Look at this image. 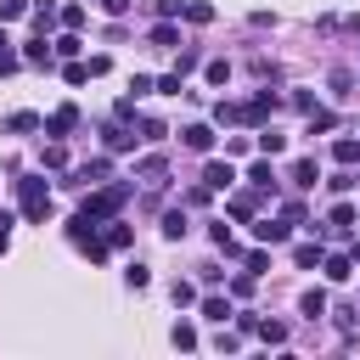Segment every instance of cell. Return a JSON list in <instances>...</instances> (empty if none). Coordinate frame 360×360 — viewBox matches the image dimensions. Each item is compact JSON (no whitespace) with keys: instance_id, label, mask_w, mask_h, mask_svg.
Listing matches in <instances>:
<instances>
[{"instance_id":"obj_1","label":"cell","mask_w":360,"mask_h":360,"mask_svg":"<svg viewBox=\"0 0 360 360\" xmlns=\"http://www.w3.org/2000/svg\"><path fill=\"white\" fill-rule=\"evenodd\" d=\"M124 202H129V180H101V186L79 202V214H84V219H112Z\"/></svg>"},{"instance_id":"obj_2","label":"cell","mask_w":360,"mask_h":360,"mask_svg":"<svg viewBox=\"0 0 360 360\" xmlns=\"http://www.w3.org/2000/svg\"><path fill=\"white\" fill-rule=\"evenodd\" d=\"M17 202H22V219H28V225H45V214H51V186H45L39 174H22V180H17Z\"/></svg>"},{"instance_id":"obj_3","label":"cell","mask_w":360,"mask_h":360,"mask_svg":"<svg viewBox=\"0 0 360 360\" xmlns=\"http://www.w3.org/2000/svg\"><path fill=\"white\" fill-rule=\"evenodd\" d=\"M68 242H73L79 253H90L96 264L112 253V248H107V236H101V219H84V214H73V219H68Z\"/></svg>"},{"instance_id":"obj_4","label":"cell","mask_w":360,"mask_h":360,"mask_svg":"<svg viewBox=\"0 0 360 360\" xmlns=\"http://www.w3.org/2000/svg\"><path fill=\"white\" fill-rule=\"evenodd\" d=\"M276 107H281V96H276V90H259L253 101H242V124H253V129H259V124H264Z\"/></svg>"},{"instance_id":"obj_5","label":"cell","mask_w":360,"mask_h":360,"mask_svg":"<svg viewBox=\"0 0 360 360\" xmlns=\"http://www.w3.org/2000/svg\"><path fill=\"white\" fill-rule=\"evenodd\" d=\"M135 141H141V135H135V129H129L124 118L101 124V146H107V152H135Z\"/></svg>"},{"instance_id":"obj_6","label":"cell","mask_w":360,"mask_h":360,"mask_svg":"<svg viewBox=\"0 0 360 360\" xmlns=\"http://www.w3.org/2000/svg\"><path fill=\"white\" fill-rule=\"evenodd\" d=\"M101 180H112V163H107V158H90V163H79L62 186H101Z\"/></svg>"},{"instance_id":"obj_7","label":"cell","mask_w":360,"mask_h":360,"mask_svg":"<svg viewBox=\"0 0 360 360\" xmlns=\"http://www.w3.org/2000/svg\"><path fill=\"white\" fill-rule=\"evenodd\" d=\"M73 129H79V107H73V101H62V107H56V112L45 118V135H56V141H68Z\"/></svg>"},{"instance_id":"obj_8","label":"cell","mask_w":360,"mask_h":360,"mask_svg":"<svg viewBox=\"0 0 360 360\" xmlns=\"http://www.w3.org/2000/svg\"><path fill=\"white\" fill-rule=\"evenodd\" d=\"M22 62H28V68H45V73H51V68H56V45H51V39L39 34V39H28V45H22Z\"/></svg>"},{"instance_id":"obj_9","label":"cell","mask_w":360,"mask_h":360,"mask_svg":"<svg viewBox=\"0 0 360 360\" xmlns=\"http://www.w3.org/2000/svg\"><path fill=\"white\" fill-rule=\"evenodd\" d=\"M135 180H146V186H163V180H169V158H163V152H146V158L135 163Z\"/></svg>"},{"instance_id":"obj_10","label":"cell","mask_w":360,"mask_h":360,"mask_svg":"<svg viewBox=\"0 0 360 360\" xmlns=\"http://www.w3.org/2000/svg\"><path fill=\"white\" fill-rule=\"evenodd\" d=\"M259 197H264L259 186H248V191H231V197H225V214H231V219H253V208H259Z\"/></svg>"},{"instance_id":"obj_11","label":"cell","mask_w":360,"mask_h":360,"mask_svg":"<svg viewBox=\"0 0 360 360\" xmlns=\"http://www.w3.org/2000/svg\"><path fill=\"white\" fill-rule=\"evenodd\" d=\"M146 39H152L158 51H180V28H174V17H158V22L146 28Z\"/></svg>"},{"instance_id":"obj_12","label":"cell","mask_w":360,"mask_h":360,"mask_svg":"<svg viewBox=\"0 0 360 360\" xmlns=\"http://www.w3.org/2000/svg\"><path fill=\"white\" fill-rule=\"evenodd\" d=\"M292 236V225L287 219H253V242H270V248H281Z\"/></svg>"},{"instance_id":"obj_13","label":"cell","mask_w":360,"mask_h":360,"mask_svg":"<svg viewBox=\"0 0 360 360\" xmlns=\"http://www.w3.org/2000/svg\"><path fill=\"white\" fill-rule=\"evenodd\" d=\"M202 186H208V191H231V186H236V169H231V163H202Z\"/></svg>"},{"instance_id":"obj_14","label":"cell","mask_w":360,"mask_h":360,"mask_svg":"<svg viewBox=\"0 0 360 360\" xmlns=\"http://www.w3.org/2000/svg\"><path fill=\"white\" fill-rule=\"evenodd\" d=\"M180 141H186V152H214V129L208 124H186Z\"/></svg>"},{"instance_id":"obj_15","label":"cell","mask_w":360,"mask_h":360,"mask_svg":"<svg viewBox=\"0 0 360 360\" xmlns=\"http://www.w3.org/2000/svg\"><path fill=\"white\" fill-rule=\"evenodd\" d=\"M321 270H326V281H349L354 276V253H326Z\"/></svg>"},{"instance_id":"obj_16","label":"cell","mask_w":360,"mask_h":360,"mask_svg":"<svg viewBox=\"0 0 360 360\" xmlns=\"http://www.w3.org/2000/svg\"><path fill=\"white\" fill-rule=\"evenodd\" d=\"M326 231H332V236H349V231H354V202H338V208L326 214Z\"/></svg>"},{"instance_id":"obj_17","label":"cell","mask_w":360,"mask_h":360,"mask_svg":"<svg viewBox=\"0 0 360 360\" xmlns=\"http://www.w3.org/2000/svg\"><path fill=\"white\" fill-rule=\"evenodd\" d=\"M321 259H326L321 242H298V248H292V264H298V270H321Z\"/></svg>"},{"instance_id":"obj_18","label":"cell","mask_w":360,"mask_h":360,"mask_svg":"<svg viewBox=\"0 0 360 360\" xmlns=\"http://www.w3.org/2000/svg\"><path fill=\"white\" fill-rule=\"evenodd\" d=\"M253 146H259L264 158H276V152H287V135H276L270 124H259V135H253Z\"/></svg>"},{"instance_id":"obj_19","label":"cell","mask_w":360,"mask_h":360,"mask_svg":"<svg viewBox=\"0 0 360 360\" xmlns=\"http://www.w3.org/2000/svg\"><path fill=\"white\" fill-rule=\"evenodd\" d=\"M129 242H135V225H124V219L112 214V219H107V248L118 253V248H129Z\"/></svg>"},{"instance_id":"obj_20","label":"cell","mask_w":360,"mask_h":360,"mask_svg":"<svg viewBox=\"0 0 360 360\" xmlns=\"http://www.w3.org/2000/svg\"><path fill=\"white\" fill-rule=\"evenodd\" d=\"M287 338H292V326H287V321H259V343H270V349H281Z\"/></svg>"},{"instance_id":"obj_21","label":"cell","mask_w":360,"mask_h":360,"mask_svg":"<svg viewBox=\"0 0 360 360\" xmlns=\"http://www.w3.org/2000/svg\"><path fill=\"white\" fill-rule=\"evenodd\" d=\"M332 158H338L343 169H354V163H360V141H354V135H338V141H332Z\"/></svg>"},{"instance_id":"obj_22","label":"cell","mask_w":360,"mask_h":360,"mask_svg":"<svg viewBox=\"0 0 360 360\" xmlns=\"http://www.w3.org/2000/svg\"><path fill=\"white\" fill-rule=\"evenodd\" d=\"M6 129H11V135H34V129H45V118H39V112H11Z\"/></svg>"},{"instance_id":"obj_23","label":"cell","mask_w":360,"mask_h":360,"mask_svg":"<svg viewBox=\"0 0 360 360\" xmlns=\"http://www.w3.org/2000/svg\"><path fill=\"white\" fill-rule=\"evenodd\" d=\"M248 186H259V191L276 197V174H270V163H248Z\"/></svg>"},{"instance_id":"obj_24","label":"cell","mask_w":360,"mask_h":360,"mask_svg":"<svg viewBox=\"0 0 360 360\" xmlns=\"http://www.w3.org/2000/svg\"><path fill=\"white\" fill-rule=\"evenodd\" d=\"M186 236V208H169L163 214V242H180Z\"/></svg>"},{"instance_id":"obj_25","label":"cell","mask_w":360,"mask_h":360,"mask_svg":"<svg viewBox=\"0 0 360 360\" xmlns=\"http://www.w3.org/2000/svg\"><path fill=\"white\" fill-rule=\"evenodd\" d=\"M298 309H304L309 321H321V315H326V292H321V287H309V292L298 298Z\"/></svg>"},{"instance_id":"obj_26","label":"cell","mask_w":360,"mask_h":360,"mask_svg":"<svg viewBox=\"0 0 360 360\" xmlns=\"http://www.w3.org/2000/svg\"><path fill=\"white\" fill-rule=\"evenodd\" d=\"M315 180H321L315 158H298V163H292V186H315Z\"/></svg>"},{"instance_id":"obj_27","label":"cell","mask_w":360,"mask_h":360,"mask_svg":"<svg viewBox=\"0 0 360 360\" xmlns=\"http://www.w3.org/2000/svg\"><path fill=\"white\" fill-rule=\"evenodd\" d=\"M202 315H208V321H231V298L208 292V298H202Z\"/></svg>"},{"instance_id":"obj_28","label":"cell","mask_w":360,"mask_h":360,"mask_svg":"<svg viewBox=\"0 0 360 360\" xmlns=\"http://www.w3.org/2000/svg\"><path fill=\"white\" fill-rule=\"evenodd\" d=\"M202 79H208V84H225V79H231V62H225V56L202 62Z\"/></svg>"},{"instance_id":"obj_29","label":"cell","mask_w":360,"mask_h":360,"mask_svg":"<svg viewBox=\"0 0 360 360\" xmlns=\"http://www.w3.org/2000/svg\"><path fill=\"white\" fill-rule=\"evenodd\" d=\"M354 84H360V79H354L349 68H332V96H354Z\"/></svg>"},{"instance_id":"obj_30","label":"cell","mask_w":360,"mask_h":360,"mask_svg":"<svg viewBox=\"0 0 360 360\" xmlns=\"http://www.w3.org/2000/svg\"><path fill=\"white\" fill-rule=\"evenodd\" d=\"M62 79H68V84H84V79H90V62H79V56L62 62Z\"/></svg>"},{"instance_id":"obj_31","label":"cell","mask_w":360,"mask_h":360,"mask_svg":"<svg viewBox=\"0 0 360 360\" xmlns=\"http://www.w3.org/2000/svg\"><path fill=\"white\" fill-rule=\"evenodd\" d=\"M281 219H287V225H309V214H304V202H298V197H287V202H281Z\"/></svg>"},{"instance_id":"obj_32","label":"cell","mask_w":360,"mask_h":360,"mask_svg":"<svg viewBox=\"0 0 360 360\" xmlns=\"http://www.w3.org/2000/svg\"><path fill=\"white\" fill-rule=\"evenodd\" d=\"M124 281H129V287H135V292H141V287H152V270H146V264H141V259H135V264H129V270H124Z\"/></svg>"},{"instance_id":"obj_33","label":"cell","mask_w":360,"mask_h":360,"mask_svg":"<svg viewBox=\"0 0 360 360\" xmlns=\"http://www.w3.org/2000/svg\"><path fill=\"white\" fill-rule=\"evenodd\" d=\"M186 17H191V22H214V6H208V0H186Z\"/></svg>"},{"instance_id":"obj_34","label":"cell","mask_w":360,"mask_h":360,"mask_svg":"<svg viewBox=\"0 0 360 360\" xmlns=\"http://www.w3.org/2000/svg\"><path fill=\"white\" fill-rule=\"evenodd\" d=\"M326 129H338V118H332V112H321V107H315V112H309V135H326Z\"/></svg>"},{"instance_id":"obj_35","label":"cell","mask_w":360,"mask_h":360,"mask_svg":"<svg viewBox=\"0 0 360 360\" xmlns=\"http://www.w3.org/2000/svg\"><path fill=\"white\" fill-rule=\"evenodd\" d=\"M163 135H169L163 118H141V141H163Z\"/></svg>"},{"instance_id":"obj_36","label":"cell","mask_w":360,"mask_h":360,"mask_svg":"<svg viewBox=\"0 0 360 360\" xmlns=\"http://www.w3.org/2000/svg\"><path fill=\"white\" fill-rule=\"evenodd\" d=\"M174 349H197V326H191V321L174 326Z\"/></svg>"},{"instance_id":"obj_37","label":"cell","mask_w":360,"mask_h":360,"mask_svg":"<svg viewBox=\"0 0 360 360\" xmlns=\"http://www.w3.org/2000/svg\"><path fill=\"white\" fill-rule=\"evenodd\" d=\"M22 11H34V6H28V0H0V22H17Z\"/></svg>"},{"instance_id":"obj_38","label":"cell","mask_w":360,"mask_h":360,"mask_svg":"<svg viewBox=\"0 0 360 360\" xmlns=\"http://www.w3.org/2000/svg\"><path fill=\"white\" fill-rule=\"evenodd\" d=\"M17 68H22V51H11V45L0 39V73H17Z\"/></svg>"},{"instance_id":"obj_39","label":"cell","mask_w":360,"mask_h":360,"mask_svg":"<svg viewBox=\"0 0 360 360\" xmlns=\"http://www.w3.org/2000/svg\"><path fill=\"white\" fill-rule=\"evenodd\" d=\"M158 90H163V96H180V90H186V73H163Z\"/></svg>"},{"instance_id":"obj_40","label":"cell","mask_w":360,"mask_h":360,"mask_svg":"<svg viewBox=\"0 0 360 360\" xmlns=\"http://www.w3.org/2000/svg\"><path fill=\"white\" fill-rule=\"evenodd\" d=\"M112 118L129 124V118H135V96H118V101H112ZM135 124H141V118H135Z\"/></svg>"},{"instance_id":"obj_41","label":"cell","mask_w":360,"mask_h":360,"mask_svg":"<svg viewBox=\"0 0 360 360\" xmlns=\"http://www.w3.org/2000/svg\"><path fill=\"white\" fill-rule=\"evenodd\" d=\"M214 124H242V107H231V101H219V107H214Z\"/></svg>"},{"instance_id":"obj_42","label":"cell","mask_w":360,"mask_h":360,"mask_svg":"<svg viewBox=\"0 0 360 360\" xmlns=\"http://www.w3.org/2000/svg\"><path fill=\"white\" fill-rule=\"evenodd\" d=\"M45 169H68V152H62V141H51V146H45Z\"/></svg>"},{"instance_id":"obj_43","label":"cell","mask_w":360,"mask_h":360,"mask_svg":"<svg viewBox=\"0 0 360 360\" xmlns=\"http://www.w3.org/2000/svg\"><path fill=\"white\" fill-rule=\"evenodd\" d=\"M191 68H197V51H191V45H180V56H174V73H191Z\"/></svg>"},{"instance_id":"obj_44","label":"cell","mask_w":360,"mask_h":360,"mask_svg":"<svg viewBox=\"0 0 360 360\" xmlns=\"http://www.w3.org/2000/svg\"><path fill=\"white\" fill-rule=\"evenodd\" d=\"M174 304H180V309L197 304V287H191V281H174Z\"/></svg>"},{"instance_id":"obj_45","label":"cell","mask_w":360,"mask_h":360,"mask_svg":"<svg viewBox=\"0 0 360 360\" xmlns=\"http://www.w3.org/2000/svg\"><path fill=\"white\" fill-rule=\"evenodd\" d=\"M84 22V6H62V28H79Z\"/></svg>"},{"instance_id":"obj_46","label":"cell","mask_w":360,"mask_h":360,"mask_svg":"<svg viewBox=\"0 0 360 360\" xmlns=\"http://www.w3.org/2000/svg\"><path fill=\"white\" fill-rule=\"evenodd\" d=\"M158 17H186V0H158Z\"/></svg>"},{"instance_id":"obj_47","label":"cell","mask_w":360,"mask_h":360,"mask_svg":"<svg viewBox=\"0 0 360 360\" xmlns=\"http://www.w3.org/2000/svg\"><path fill=\"white\" fill-rule=\"evenodd\" d=\"M11 225H17V219H11V214H6V208H0V253H6V248H11Z\"/></svg>"},{"instance_id":"obj_48","label":"cell","mask_w":360,"mask_h":360,"mask_svg":"<svg viewBox=\"0 0 360 360\" xmlns=\"http://www.w3.org/2000/svg\"><path fill=\"white\" fill-rule=\"evenodd\" d=\"M96 6H101L107 17H124V11H129V0H96Z\"/></svg>"},{"instance_id":"obj_49","label":"cell","mask_w":360,"mask_h":360,"mask_svg":"<svg viewBox=\"0 0 360 360\" xmlns=\"http://www.w3.org/2000/svg\"><path fill=\"white\" fill-rule=\"evenodd\" d=\"M349 253H354V264H360V242H354V248H349Z\"/></svg>"}]
</instances>
